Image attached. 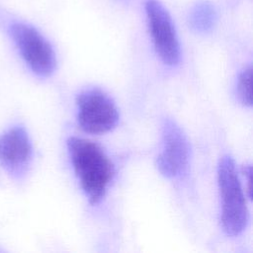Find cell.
Segmentation results:
<instances>
[{
	"mask_svg": "<svg viewBox=\"0 0 253 253\" xmlns=\"http://www.w3.org/2000/svg\"><path fill=\"white\" fill-rule=\"evenodd\" d=\"M76 105L78 125L86 132H108L119 122V112L115 103L100 89L83 90L77 97Z\"/></svg>",
	"mask_w": 253,
	"mask_h": 253,
	"instance_id": "4",
	"label": "cell"
},
{
	"mask_svg": "<svg viewBox=\"0 0 253 253\" xmlns=\"http://www.w3.org/2000/svg\"><path fill=\"white\" fill-rule=\"evenodd\" d=\"M218 188L221 197V225L230 236L239 235L247 226L249 214L234 160L222 156L217 169Z\"/></svg>",
	"mask_w": 253,
	"mask_h": 253,
	"instance_id": "2",
	"label": "cell"
},
{
	"mask_svg": "<svg viewBox=\"0 0 253 253\" xmlns=\"http://www.w3.org/2000/svg\"><path fill=\"white\" fill-rule=\"evenodd\" d=\"M217 15L214 6L209 1H200L195 4L189 13V26L199 34L210 33L215 26Z\"/></svg>",
	"mask_w": 253,
	"mask_h": 253,
	"instance_id": "8",
	"label": "cell"
},
{
	"mask_svg": "<svg viewBox=\"0 0 253 253\" xmlns=\"http://www.w3.org/2000/svg\"><path fill=\"white\" fill-rule=\"evenodd\" d=\"M144 8L158 56L164 64L176 65L180 60V44L169 13L157 0H147Z\"/></svg>",
	"mask_w": 253,
	"mask_h": 253,
	"instance_id": "5",
	"label": "cell"
},
{
	"mask_svg": "<svg viewBox=\"0 0 253 253\" xmlns=\"http://www.w3.org/2000/svg\"><path fill=\"white\" fill-rule=\"evenodd\" d=\"M251 81H252V68L249 66L247 69L243 70L238 77L237 82V94L241 103L245 106L252 105V91H251Z\"/></svg>",
	"mask_w": 253,
	"mask_h": 253,
	"instance_id": "9",
	"label": "cell"
},
{
	"mask_svg": "<svg viewBox=\"0 0 253 253\" xmlns=\"http://www.w3.org/2000/svg\"><path fill=\"white\" fill-rule=\"evenodd\" d=\"M120 1H125L126 2V1H129V0H120Z\"/></svg>",
	"mask_w": 253,
	"mask_h": 253,
	"instance_id": "10",
	"label": "cell"
},
{
	"mask_svg": "<svg viewBox=\"0 0 253 253\" xmlns=\"http://www.w3.org/2000/svg\"><path fill=\"white\" fill-rule=\"evenodd\" d=\"M67 148L83 192L90 204H98L113 180V163L98 144L88 139L70 137L67 140Z\"/></svg>",
	"mask_w": 253,
	"mask_h": 253,
	"instance_id": "1",
	"label": "cell"
},
{
	"mask_svg": "<svg viewBox=\"0 0 253 253\" xmlns=\"http://www.w3.org/2000/svg\"><path fill=\"white\" fill-rule=\"evenodd\" d=\"M190 159V146L182 129L172 120H165L162 131V149L157 156L159 172L168 178L186 173Z\"/></svg>",
	"mask_w": 253,
	"mask_h": 253,
	"instance_id": "6",
	"label": "cell"
},
{
	"mask_svg": "<svg viewBox=\"0 0 253 253\" xmlns=\"http://www.w3.org/2000/svg\"><path fill=\"white\" fill-rule=\"evenodd\" d=\"M11 38L22 59L29 69L37 76H50L56 67V57L47 40L33 26L19 21L8 25Z\"/></svg>",
	"mask_w": 253,
	"mask_h": 253,
	"instance_id": "3",
	"label": "cell"
},
{
	"mask_svg": "<svg viewBox=\"0 0 253 253\" xmlns=\"http://www.w3.org/2000/svg\"><path fill=\"white\" fill-rule=\"evenodd\" d=\"M33 146L27 129L14 126L0 134V166L14 178L23 177L32 162Z\"/></svg>",
	"mask_w": 253,
	"mask_h": 253,
	"instance_id": "7",
	"label": "cell"
}]
</instances>
